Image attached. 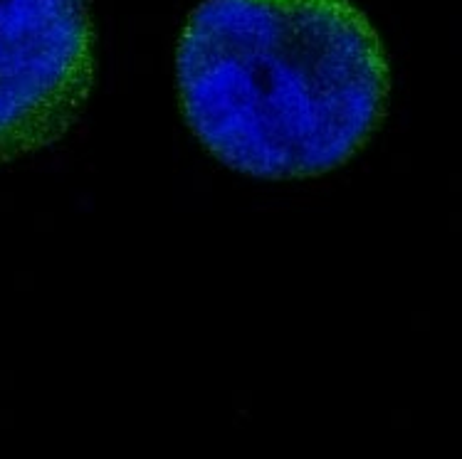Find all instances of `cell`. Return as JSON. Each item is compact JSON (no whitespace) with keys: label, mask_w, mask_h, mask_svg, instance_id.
<instances>
[{"label":"cell","mask_w":462,"mask_h":459,"mask_svg":"<svg viewBox=\"0 0 462 459\" xmlns=\"http://www.w3.org/2000/svg\"><path fill=\"white\" fill-rule=\"evenodd\" d=\"M183 116L253 179L346 166L388 112L391 65L354 0H200L176 50Z\"/></svg>","instance_id":"cell-1"},{"label":"cell","mask_w":462,"mask_h":459,"mask_svg":"<svg viewBox=\"0 0 462 459\" xmlns=\"http://www.w3.org/2000/svg\"><path fill=\"white\" fill-rule=\"evenodd\" d=\"M95 69L87 0H0V166L65 139Z\"/></svg>","instance_id":"cell-2"}]
</instances>
